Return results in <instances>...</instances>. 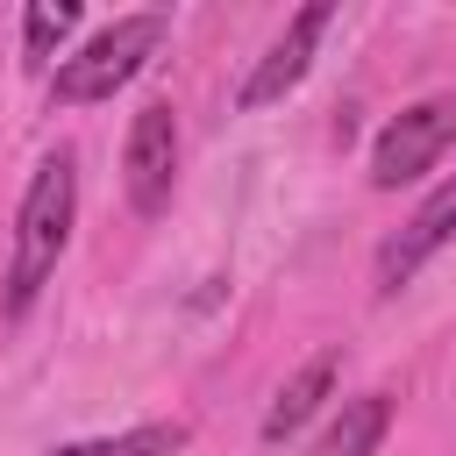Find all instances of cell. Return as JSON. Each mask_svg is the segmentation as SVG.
<instances>
[{"instance_id":"cell-10","label":"cell","mask_w":456,"mask_h":456,"mask_svg":"<svg viewBox=\"0 0 456 456\" xmlns=\"http://www.w3.org/2000/svg\"><path fill=\"white\" fill-rule=\"evenodd\" d=\"M71 28H78V7H71V0H36L28 21H21V57H36V64L57 57Z\"/></svg>"},{"instance_id":"cell-5","label":"cell","mask_w":456,"mask_h":456,"mask_svg":"<svg viewBox=\"0 0 456 456\" xmlns=\"http://www.w3.org/2000/svg\"><path fill=\"white\" fill-rule=\"evenodd\" d=\"M328 36V7L314 0V7H299L292 21H285V36L264 50V64L242 78V93H235V107L242 114H256V107H271V100H285L299 78H306V64H314V43Z\"/></svg>"},{"instance_id":"cell-9","label":"cell","mask_w":456,"mask_h":456,"mask_svg":"<svg viewBox=\"0 0 456 456\" xmlns=\"http://www.w3.org/2000/svg\"><path fill=\"white\" fill-rule=\"evenodd\" d=\"M185 449V428L178 420H142V428H121V435H93V442H64L50 456H171Z\"/></svg>"},{"instance_id":"cell-6","label":"cell","mask_w":456,"mask_h":456,"mask_svg":"<svg viewBox=\"0 0 456 456\" xmlns=\"http://www.w3.org/2000/svg\"><path fill=\"white\" fill-rule=\"evenodd\" d=\"M449 242H456V178H442V185L413 207V221L378 249V292H399V285H406L435 249H449Z\"/></svg>"},{"instance_id":"cell-3","label":"cell","mask_w":456,"mask_h":456,"mask_svg":"<svg viewBox=\"0 0 456 456\" xmlns=\"http://www.w3.org/2000/svg\"><path fill=\"white\" fill-rule=\"evenodd\" d=\"M449 135H456V100H420V107L392 114L378 128V142H370V185L378 192L413 185L420 171H435V157L449 150Z\"/></svg>"},{"instance_id":"cell-8","label":"cell","mask_w":456,"mask_h":456,"mask_svg":"<svg viewBox=\"0 0 456 456\" xmlns=\"http://www.w3.org/2000/svg\"><path fill=\"white\" fill-rule=\"evenodd\" d=\"M385 428H392V399H385V392H363V399L342 406V420L321 435L314 456H370V449L385 442Z\"/></svg>"},{"instance_id":"cell-4","label":"cell","mask_w":456,"mask_h":456,"mask_svg":"<svg viewBox=\"0 0 456 456\" xmlns=\"http://www.w3.org/2000/svg\"><path fill=\"white\" fill-rule=\"evenodd\" d=\"M121 185H128V207H135V214H164V207H171V185H178V114H171L164 100H150V107L128 121Z\"/></svg>"},{"instance_id":"cell-1","label":"cell","mask_w":456,"mask_h":456,"mask_svg":"<svg viewBox=\"0 0 456 456\" xmlns=\"http://www.w3.org/2000/svg\"><path fill=\"white\" fill-rule=\"evenodd\" d=\"M71 221H78V157L71 150H50L21 192V214H14V256H7V314L21 321L36 306V292L50 285L64 242H71Z\"/></svg>"},{"instance_id":"cell-2","label":"cell","mask_w":456,"mask_h":456,"mask_svg":"<svg viewBox=\"0 0 456 456\" xmlns=\"http://www.w3.org/2000/svg\"><path fill=\"white\" fill-rule=\"evenodd\" d=\"M164 36H171V21L164 14H121L114 28H100L86 50H71V57H57V71H50V100H64V107H93V100H114L157 50H164Z\"/></svg>"},{"instance_id":"cell-7","label":"cell","mask_w":456,"mask_h":456,"mask_svg":"<svg viewBox=\"0 0 456 456\" xmlns=\"http://www.w3.org/2000/svg\"><path fill=\"white\" fill-rule=\"evenodd\" d=\"M328 385H335V356H314V363L271 399V413H264V442H292V435L314 420V406L328 399Z\"/></svg>"}]
</instances>
